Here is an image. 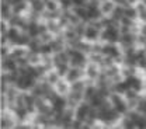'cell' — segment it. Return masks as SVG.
<instances>
[{
    "instance_id": "24",
    "label": "cell",
    "mask_w": 146,
    "mask_h": 129,
    "mask_svg": "<svg viewBox=\"0 0 146 129\" xmlns=\"http://www.w3.org/2000/svg\"><path fill=\"white\" fill-rule=\"evenodd\" d=\"M111 10H112V3H110V1L104 3V6H103V11H104V13H108V11H111Z\"/></svg>"
},
{
    "instance_id": "3",
    "label": "cell",
    "mask_w": 146,
    "mask_h": 129,
    "mask_svg": "<svg viewBox=\"0 0 146 129\" xmlns=\"http://www.w3.org/2000/svg\"><path fill=\"white\" fill-rule=\"evenodd\" d=\"M69 55H70V60H72V63L74 66H82V65H84L86 58L83 55V52H80V51H70Z\"/></svg>"
},
{
    "instance_id": "23",
    "label": "cell",
    "mask_w": 146,
    "mask_h": 129,
    "mask_svg": "<svg viewBox=\"0 0 146 129\" xmlns=\"http://www.w3.org/2000/svg\"><path fill=\"white\" fill-rule=\"evenodd\" d=\"M119 101H122V98L118 95V94H114V95H111V103L115 105V104H118Z\"/></svg>"
},
{
    "instance_id": "30",
    "label": "cell",
    "mask_w": 146,
    "mask_h": 129,
    "mask_svg": "<svg viewBox=\"0 0 146 129\" xmlns=\"http://www.w3.org/2000/svg\"><path fill=\"white\" fill-rule=\"evenodd\" d=\"M46 7H48L51 11H54L55 9H56V4H55L54 1H48V3H46Z\"/></svg>"
},
{
    "instance_id": "20",
    "label": "cell",
    "mask_w": 146,
    "mask_h": 129,
    "mask_svg": "<svg viewBox=\"0 0 146 129\" xmlns=\"http://www.w3.org/2000/svg\"><path fill=\"white\" fill-rule=\"evenodd\" d=\"M27 111H28V110H25V108H21V110H20V108H17V110H16V114H17L18 118H21V119H23V118L27 115Z\"/></svg>"
},
{
    "instance_id": "25",
    "label": "cell",
    "mask_w": 146,
    "mask_h": 129,
    "mask_svg": "<svg viewBox=\"0 0 146 129\" xmlns=\"http://www.w3.org/2000/svg\"><path fill=\"white\" fill-rule=\"evenodd\" d=\"M27 42H28V41H27V37H21V35H20L18 39L16 41V44H18V45H25Z\"/></svg>"
},
{
    "instance_id": "15",
    "label": "cell",
    "mask_w": 146,
    "mask_h": 129,
    "mask_svg": "<svg viewBox=\"0 0 146 129\" xmlns=\"http://www.w3.org/2000/svg\"><path fill=\"white\" fill-rule=\"evenodd\" d=\"M28 31H30V34H31L33 37H35V35H38V34L41 32V27H38L36 24H31V25L28 27Z\"/></svg>"
},
{
    "instance_id": "18",
    "label": "cell",
    "mask_w": 146,
    "mask_h": 129,
    "mask_svg": "<svg viewBox=\"0 0 146 129\" xmlns=\"http://www.w3.org/2000/svg\"><path fill=\"white\" fill-rule=\"evenodd\" d=\"M6 69H9V70H14L16 69V63L13 62V60H4V65H3Z\"/></svg>"
},
{
    "instance_id": "35",
    "label": "cell",
    "mask_w": 146,
    "mask_h": 129,
    "mask_svg": "<svg viewBox=\"0 0 146 129\" xmlns=\"http://www.w3.org/2000/svg\"><path fill=\"white\" fill-rule=\"evenodd\" d=\"M58 86H59V90H60V91H65V84H63V83H59Z\"/></svg>"
},
{
    "instance_id": "31",
    "label": "cell",
    "mask_w": 146,
    "mask_h": 129,
    "mask_svg": "<svg viewBox=\"0 0 146 129\" xmlns=\"http://www.w3.org/2000/svg\"><path fill=\"white\" fill-rule=\"evenodd\" d=\"M87 73H89L91 77H93V76H96V74H97V72H96V69H94L93 66H89V69H87Z\"/></svg>"
},
{
    "instance_id": "9",
    "label": "cell",
    "mask_w": 146,
    "mask_h": 129,
    "mask_svg": "<svg viewBox=\"0 0 146 129\" xmlns=\"http://www.w3.org/2000/svg\"><path fill=\"white\" fill-rule=\"evenodd\" d=\"M84 37L87 38L89 41L97 39V37H98V31H97L94 27H87V28H86V31H84Z\"/></svg>"
},
{
    "instance_id": "37",
    "label": "cell",
    "mask_w": 146,
    "mask_h": 129,
    "mask_svg": "<svg viewBox=\"0 0 146 129\" xmlns=\"http://www.w3.org/2000/svg\"><path fill=\"white\" fill-rule=\"evenodd\" d=\"M13 1H14V3H20L21 0H13Z\"/></svg>"
},
{
    "instance_id": "27",
    "label": "cell",
    "mask_w": 146,
    "mask_h": 129,
    "mask_svg": "<svg viewBox=\"0 0 146 129\" xmlns=\"http://www.w3.org/2000/svg\"><path fill=\"white\" fill-rule=\"evenodd\" d=\"M24 55V51L23 49H14V52H13V56H16V58H20V56Z\"/></svg>"
},
{
    "instance_id": "2",
    "label": "cell",
    "mask_w": 146,
    "mask_h": 129,
    "mask_svg": "<svg viewBox=\"0 0 146 129\" xmlns=\"http://www.w3.org/2000/svg\"><path fill=\"white\" fill-rule=\"evenodd\" d=\"M103 38L107 39L108 42L118 41V30H117L115 27H112V25H108V27L104 30V32H103Z\"/></svg>"
},
{
    "instance_id": "32",
    "label": "cell",
    "mask_w": 146,
    "mask_h": 129,
    "mask_svg": "<svg viewBox=\"0 0 146 129\" xmlns=\"http://www.w3.org/2000/svg\"><path fill=\"white\" fill-rule=\"evenodd\" d=\"M58 80V76H56V73H49V81L51 83H55Z\"/></svg>"
},
{
    "instance_id": "16",
    "label": "cell",
    "mask_w": 146,
    "mask_h": 129,
    "mask_svg": "<svg viewBox=\"0 0 146 129\" xmlns=\"http://www.w3.org/2000/svg\"><path fill=\"white\" fill-rule=\"evenodd\" d=\"M114 108L118 111L119 114H122V112H125V111H127V104H125V103H122V101H119L118 104H115V105H114Z\"/></svg>"
},
{
    "instance_id": "12",
    "label": "cell",
    "mask_w": 146,
    "mask_h": 129,
    "mask_svg": "<svg viewBox=\"0 0 146 129\" xmlns=\"http://www.w3.org/2000/svg\"><path fill=\"white\" fill-rule=\"evenodd\" d=\"M79 76H80V72H79L77 69H72V70H69L66 79H68L69 81H76V80L79 79Z\"/></svg>"
},
{
    "instance_id": "34",
    "label": "cell",
    "mask_w": 146,
    "mask_h": 129,
    "mask_svg": "<svg viewBox=\"0 0 146 129\" xmlns=\"http://www.w3.org/2000/svg\"><path fill=\"white\" fill-rule=\"evenodd\" d=\"M82 86H83L82 83H74V86H73V90H74V91H76V90H80V89H82Z\"/></svg>"
},
{
    "instance_id": "1",
    "label": "cell",
    "mask_w": 146,
    "mask_h": 129,
    "mask_svg": "<svg viewBox=\"0 0 146 129\" xmlns=\"http://www.w3.org/2000/svg\"><path fill=\"white\" fill-rule=\"evenodd\" d=\"M17 84H18V87H20V89L27 90V89H30V87H33V86H34V79H33V77H30L28 74L21 73V76L18 77V80H17Z\"/></svg>"
},
{
    "instance_id": "4",
    "label": "cell",
    "mask_w": 146,
    "mask_h": 129,
    "mask_svg": "<svg viewBox=\"0 0 146 129\" xmlns=\"http://www.w3.org/2000/svg\"><path fill=\"white\" fill-rule=\"evenodd\" d=\"M128 84H129V89H132L133 91H141L142 89V81L141 79H138L136 76H129L127 79Z\"/></svg>"
},
{
    "instance_id": "22",
    "label": "cell",
    "mask_w": 146,
    "mask_h": 129,
    "mask_svg": "<svg viewBox=\"0 0 146 129\" xmlns=\"http://www.w3.org/2000/svg\"><path fill=\"white\" fill-rule=\"evenodd\" d=\"M125 16H127V17H129V19H135L136 11H135L133 9H127V10H125Z\"/></svg>"
},
{
    "instance_id": "19",
    "label": "cell",
    "mask_w": 146,
    "mask_h": 129,
    "mask_svg": "<svg viewBox=\"0 0 146 129\" xmlns=\"http://www.w3.org/2000/svg\"><path fill=\"white\" fill-rule=\"evenodd\" d=\"M96 93H97V90H96L94 87H89V89L86 90V97L91 100V98H93V97L96 95Z\"/></svg>"
},
{
    "instance_id": "21",
    "label": "cell",
    "mask_w": 146,
    "mask_h": 129,
    "mask_svg": "<svg viewBox=\"0 0 146 129\" xmlns=\"http://www.w3.org/2000/svg\"><path fill=\"white\" fill-rule=\"evenodd\" d=\"M39 51H41L42 54H45V55H46V54H49V52L52 51V46H51V44H49V45H44V46H41V48H39Z\"/></svg>"
},
{
    "instance_id": "26",
    "label": "cell",
    "mask_w": 146,
    "mask_h": 129,
    "mask_svg": "<svg viewBox=\"0 0 146 129\" xmlns=\"http://www.w3.org/2000/svg\"><path fill=\"white\" fill-rule=\"evenodd\" d=\"M24 9H25V4H24V3H17V6H16V9H14V10L18 13V11H23Z\"/></svg>"
},
{
    "instance_id": "13",
    "label": "cell",
    "mask_w": 146,
    "mask_h": 129,
    "mask_svg": "<svg viewBox=\"0 0 146 129\" xmlns=\"http://www.w3.org/2000/svg\"><path fill=\"white\" fill-rule=\"evenodd\" d=\"M76 14H77L79 19L87 20V9H86V7H80V6H77V9H76Z\"/></svg>"
},
{
    "instance_id": "17",
    "label": "cell",
    "mask_w": 146,
    "mask_h": 129,
    "mask_svg": "<svg viewBox=\"0 0 146 129\" xmlns=\"http://www.w3.org/2000/svg\"><path fill=\"white\" fill-rule=\"evenodd\" d=\"M132 41H133V37H132L131 34H128V32L122 37V44H124V45H129V44H132Z\"/></svg>"
},
{
    "instance_id": "14",
    "label": "cell",
    "mask_w": 146,
    "mask_h": 129,
    "mask_svg": "<svg viewBox=\"0 0 146 129\" xmlns=\"http://www.w3.org/2000/svg\"><path fill=\"white\" fill-rule=\"evenodd\" d=\"M31 6H33V9H34L35 11H41L45 4H44L42 0H33V1H31Z\"/></svg>"
},
{
    "instance_id": "28",
    "label": "cell",
    "mask_w": 146,
    "mask_h": 129,
    "mask_svg": "<svg viewBox=\"0 0 146 129\" xmlns=\"http://www.w3.org/2000/svg\"><path fill=\"white\" fill-rule=\"evenodd\" d=\"M60 3H62L63 7H69L73 4V0H60Z\"/></svg>"
},
{
    "instance_id": "38",
    "label": "cell",
    "mask_w": 146,
    "mask_h": 129,
    "mask_svg": "<svg viewBox=\"0 0 146 129\" xmlns=\"http://www.w3.org/2000/svg\"><path fill=\"white\" fill-rule=\"evenodd\" d=\"M129 1H135V0H129Z\"/></svg>"
},
{
    "instance_id": "11",
    "label": "cell",
    "mask_w": 146,
    "mask_h": 129,
    "mask_svg": "<svg viewBox=\"0 0 146 129\" xmlns=\"http://www.w3.org/2000/svg\"><path fill=\"white\" fill-rule=\"evenodd\" d=\"M7 37H9V39H10L11 42H16V41L18 39V37H20L17 28H10V30H9V32H7Z\"/></svg>"
},
{
    "instance_id": "6",
    "label": "cell",
    "mask_w": 146,
    "mask_h": 129,
    "mask_svg": "<svg viewBox=\"0 0 146 129\" xmlns=\"http://www.w3.org/2000/svg\"><path fill=\"white\" fill-rule=\"evenodd\" d=\"M52 107H54V110L56 111V112L62 114L63 108L66 107V100H65L63 97H56L54 101H52Z\"/></svg>"
},
{
    "instance_id": "36",
    "label": "cell",
    "mask_w": 146,
    "mask_h": 129,
    "mask_svg": "<svg viewBox=\"0 0 146 129\" xmlns=\"http://www.w3.org/2000/svg\"><path fill=\"white\" fill-rule=\"evenodd\" d=\"M141 17H142L143 21H146V11H142V13H141Z\"/></svg>"
},
{
    "instance_id": "29",
    "label": "cell",
    "mask_w": 146,
    "mask_h": 129,
    "mask_svg": "<svg viewBox=\"0 0 146 129\" xmlns=\"http://www.w3.org/2000/svg\"><path fill=\"white\" fill-rule=\"evenodd\" d=\"M139 111H141V112H145V114H146V100H145V101H142V103L139 104Z\"/></svg>"
},
{
    "instance_id": "7",
    "label": "cell",
    "mask_w": 146,
    "mask_h": 129,
    "mask_svg": "<svg viewBox=\"0 0 146 129\" xmlns=\"http://www.w3.org/2000/svg\"><path fill=\"white\" fill-rule=\"evenodd\" d=\"M86 9H87V19L89 20L98 19V17H100V14H101V11L97 9V6H96V4H89Z\"/></svg>"
},
{
    "instance_id": "8",
    "label": "cell",
    "mask_w": 146,
    "mask_h": 129,
    "mask_svg": "<svg viewBox=\"0 0 146 129\" xmlns=\"http://www.w3.org/2000/svg\"><path fill=\"white\" fill-rule=\"evenodd\" d=\"M103 54L104 55L110 56V58H117V56L119 55V51H118V48L117 46H114V45H106V46H103Z\"/></svg>"
},
{
    "instance_id": "33",
    "label": "cell",
    "mask_w": 146,
    "mask_h": 129,
    "mask_svg": "<svg viewBox=\"0 0 146 129\" xmlns=\"http://www.w3.org/2000/svg\"><path fill=\"white\" fill-rule=\"evenodd\" d=\"M1 13H3V16H4V17H7V14H9V7H7V4H4V6H3Z\"/></svg>"
},
{
    "instance_id": "10",
    "label": "cell",
    "mask_w": 146,
    "mask_h": 129,
    "mask_svg": "<svg viewBox=\"0 0 146 129\" xmlns=\"http://www.w3.org/2000/svg\"><path fill=\"white\" fill-rule=\"evenodd\" d=\"M114 89H115V91H117V93H127L128 90H129V84H128V81L125 80V81L118 83Z\"/></svg>"
},
{
    "instance_id": "5",
    "label": "cell",
    "mask_w": 146,
    "mask_h": 129,
    "mask_svg": "<svg viewBox=\"0 0 146 129\" xmlns=\"http://www.w3.org/2000/svg\"><path fill=\"white\" fill-rule=\"evenodd\" d=\"M89 114H90V107H89L87 104H82V105L77 108V111H76V118H77L79 121H84Z\"/></svg>"
}]
</instances>
